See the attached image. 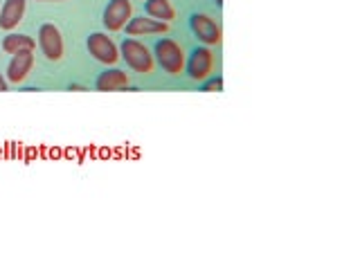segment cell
Here are the masks:
<instances>
[{
	"instance_id": "1",
	"label": "cell",
	"mask_w": 360,
	"mask_h": 270,
	"mask_svg": "<svg viewBox=\"0 0 360 270\" xmlns=\"http://www.w3.org/2000/svg\"><path fill=\"white\" fill-rule=\"evenodd\" d=\"M155 56H158V63L160 68L172 77L183 75V68H185V52L183 48L174 41V39H162L155 43Z\"/></svg>"
},
{
	"instance_id": "5",
	"label": "cell",
	"mask_w": 360,
	"mask_h": 270,
	"mask_svg": "<svg viewBox=\"0 0 360 270\" xmlns=\"http://www.w3.org/2000/svg\"><path fill=\"white\" fill-rule=\"evenodd\" d=\"M131 14H133L131 0H110L104 9V25L110 32H120L131 20Z\"/></svg>"
},
{
	"instance_id": "13",
	"label": "cell",
	"mask_w": 360,
	"mask_h": 270,
	"mask_svg": "<svg viewBox=\"0 0 360 270\" xmlns=\"http://www.w3.org/2000/svg\"><path fill=\"white\" fill-rule=\"evenodd\" d=\"M37 48V41L27 34H9V37L3 39V50L7 54H16V52H22V50H32Z\"/></svg>"
},
{
	"instance_id": "15",
	"label": "cell",
	"mask_w": 360,
	"mask_h": 270,
	"mask_svg": "<svg viewBox=\"0 0 360 270\" xmlns=\"http://www.w3.org/2000/svg\"><path fill=\"white\" fill-rule=\"evenodd\" d=\"M5 90H7V82H5V77L0 75V93H5Z\"/></svg>"
},
{
	"instance_id": "8",
	"label": "cell",
	"mask_w": 360,
	"mask_h": 270,
	"mask_svg": "<svg viewBox=\"0 0 360 270\" xmlns=\"http://www.w3.org/2000/svg\"><path fill=\"white\" fill-rule=\"evenodd\" d=\"M32 68H34V52L32 50H22V52L11 54V61L7 68V79L11 84L25 82L27 75L32 72Z\"/></svg>"
},
{
	"instance_id": "11",
	"label": "cell",
	"mask_w": 360,
	"mask_h": 270,
	"mask_svg": "<svg viewBox=\"0 0 360 270\" xmlns=\"http://www.w3.org/2000/svg\"><path fill=\"white\" fill-rule=\"evenodd\" d=\"M22 14H25V0H5L3 9H0V27L7 32L18 27Z\"/></svg>"
},
{
	"instance_id": "2",
	"label": "cell",
	"mask_w": 360,
	"mask_h": 270,
	"mask_svg": "<svg viewBox=\"0 0 360 270\" xmlns=\"http://www.w3.org/2000/svg\"><path fill=\"white\" fill-rule=\"evenodd\" d=\"M122 56H124V61H127V65L133 68L135 72H140V75L153 72V56L146 50L144 43L135 39H127L122 43Z\"/></svg>"
},
{
	"instance_id": "16",
	"label": "cell",
	"mask_w": 360,
	"mask_h": 270,
	"mask_svg": "<svg viewBox=\"0 0 360 270\" xmlns=\"http://www.w3.org/2000/svg\"><path fill=\"white\" fill-rule=\"evenodd\" d=\"M70 90H77V93H82V90H86V88L79 86V84H70Z\"/></svg>"
},
{
	"instance_id": "9",
	"label": "cell",
	"mask_w": 360,
	"mask_h": 270,
	"mask_svg": "<svg viewBox=\"0 0 360 270\" xmlns=\"http://www.w3.org/2000/svg\"><path fill=\"white\" fill-rule=\"evenodd\" d=\"M169 30V22L162 20H155V18H131L127 22V34L129 37H151V34H167Z\"/></svg>"
},
{
	"instance_id": "14",
	"label": "cell",
	"mask_w": 360,
	"mask_h": 270,
	"mask_svg": "<svg viewBox=\"0 0 360 270\" xmlns=\"http://www.w3.org/2000/svg\"><path fill=\"white\" fill-rule=\"evenodd\" d=\"M223 90V77L210 79V82L202 84V93H221Z\"/></svg>"
},
{
	"instance_id": "17",
	"label": "cell",
	"mask_w": 360,
	"mask_h": 270,
	"mask_svg": "<svg viewBox=\"0 0 360 270\" xmlns=\"http://www.w3.org/2000/svg\"><path fill=\"white\" fill-rule=\"evenodd\" d=\"M39 3H63V0H39Z\"/></svg>"
},
{
	"instance_id": "6",
	"label": "cell",
	"mask_w": 360,
	"mask_h": 270,
	"mask_svg": "<svg viewBox=\"0 0 360 270\" xmlns=\"http://www.w3.org/2000/svg\"><path fill=\"white\" fill-rule=\"evenodd\" d=\"M191 32L196 34V39L205 45H219L221 43V27L205 14H194L189 20Z\"/></svg>"
},
{
	"instance_id": "3",
	"label": "cell",
	"mask_w": 360,
	"mask_h": 270,
	"mask_svg": "<svg viewBox=\"0 0 360 270\" xmlns=\"http://www.w3.org/2000/svg\"><path fill=\"white\" fill-rule=\"evenodd\" d=\"M39 45L48 61L63 59V37L59 27H54L52 22H45V25L39 27Z\"/></svg>"
},
{
	"instance_id": "10",
	"label": "cell",
	"mask_w": 360,
	"mask_h": 270,
	"mask_svg": "<svg viewBox=\"0 0 360 270\" xmlns=\"http://www.w3.org/2000/svg\"><path fill=\"white\" fill-rule=\"evenodd\" d=\"M129 84H131V79L124 70H106L97 77L95 88L99 93H117V90L129 88Z\"/></svg>"
},
{
	"instance_id": "18",
	"label": "cell",
	"mask_w": 360,
	"mask_h": 270,
	"mask_svg": "<svg viewBox=\"0 0 360 270\" xmlns=\"http://www.w3.org/2000/svg\"><path fill=\"white\" fill-rule=\"evenodd\" d=\"M217 5H223V0H217Z\"/></svg>"
},
{
	"instance_id": "4",
	"label": "cell",
	"mask_w": 360,
	"mask_h": 270,
	"mask_svg": "<svg viewBox=\"0 0 360 270\" xmlns=\"http://www.w3.org/2000/svg\"><path fill=\"white\" fill-rule=\"evenodd\" d=\"M88 52L93 54L99 63H106V65L117 63V59H120L117 45L101 32H95V34H90V37H88Z\"/></svg>"
},
{
	"instance_id": "7",
	"label": "cell",
	"mask_w": 360,
	"mask_h": 270,
	"mask_svg": "<svg viewBox=\"0 0 360 270\" xmlns=\"http://www.w3.org/2000/svg\"><path fill=\"white\" fill-rule=\"evenodd\" d=\"M212 65H214V56L210 48H196L191 52V59L187 65V72L194 82H205L212 72Z\"/></svg>"
},
{
	"instance_id": "12",
	"label": "cell",
	"mask_w": 360,
	"mask_h": 270,
	"mask_svg": "<svg viewBox=\"0 0 360 270\" xmlns=\"http://www.w3.org/2000/svg\"><path fill=\"white\" fill-rule=\"evenodd\" d=\"M144 11L149 14V18L162 20V22H172L176 18V9L169 0H146Z\"/></svg>"
}]
</instances>
